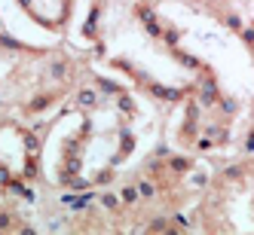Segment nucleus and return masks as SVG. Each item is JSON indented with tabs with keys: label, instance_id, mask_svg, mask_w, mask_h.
<instances>
[{
	"label": "nucleus",
	"instance_id": "1",
	"mask_svg": "<svg viewBox=\"0 0 254 235\" xmlns=\"http://www.w3.org/2000/svg\"><path fill=\"white\" fill-rule=\"evenodd\" d=\"M83 37L92 61L129 83L156 113H166L172 147L196 156L236 138L239 101L221 74L172 28L153 0H89Z\"/></svg>",
	"mask_w": 254,
	"mask_h": 235
},
{
	"label": "nucleus",
	"instance_id": "2",
	"mask_svg": "<svg viewBox=\"0 0 254 235\" xmlns=\"http://www.w3.org/2000/svg\"><path fill=\"white\" fill-rule=\"evenodd\" d=\"M132 86L92 70L56 110L37 119L40 189L49 198L107 187L144 153L150 110Z\"/></svg>",
	"mask_w": 254,
	"mask_h": 235
},
{
	"label": "nucleus",
	"instance_id": "3",
	"mask_svg": "<svg viewBox=\"0 0 254 235\" xmlns=\"http://www.w3.org/2000/svg\"><path fill=\"white\" fill-rule=\"evenodd\" d=\"M208 168L196 153L178 147L147 150L107 187L49 198L56 226L77 232H156L190 229V214Z\"/></svg>",
	"mask_w": 254,
	"mask_h": 235
},
{
	"label": "nucleus",
	"instance_id": "4",
	"mask_svg": "<svg viewBox=\"0 0 254 235\" xmlns=\"http://www.w3.org/2000/svg\"><path fill=\"white\" fill-rule=\"evenodd\" d=\"M92 70V55L67 43L37 46L0 34V113L43 119Z\"/></svg>",
	"mask_w": 254,
	"mask_h": 235
},
{
	"label": "nucleus",
	"instance_id": "5",
	"mask_svg": "<svg viewBox=\"0 0 254 235\" xmlns=\"http://www.w3.org/2000/svg\"><path fill=\"white\" fill-rule=\"evenodd\" d=\"M37 189H40L37 119L0 113V195L25 202Z\"/></svg>",
	"mask_w": 254,
	"mask_h": 235
},
{
	"label": "nucleus",
	"instance_id": "6",
	"mask_svg": "<svg viewBox=\"0 0 254 235\" xmlns=\"http://www.w3.org/2000/svg\"><path fill=\"white\" fill-rule=\"evenodd\" d=\"M184 3L211 15V19L217 25H224L233 37H239L254 22V0H184Z\"/></svg>",
	"mask_w": 254,
	"mask_h": 235
},
{
	"label": "nucleus",
	"instance_id": "7",
	"mask_svg": "<svg viewBox=\"0 0 254 235\" xmlns=\"http://www.w3.org/2000/svg\"><path fill=\"white\" fill-rule=\"evenodd\" d=\"M28 22L49 34H64L74 19V0H15Z\"/></svg>",
	"mask_w": 254,
	"mask_h": 235
}]
</instances>
